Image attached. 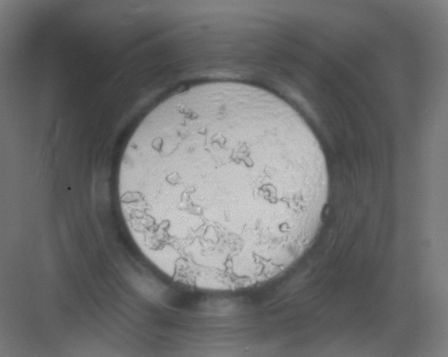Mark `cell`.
<instances>
[{"label": "cell", "instance_id": "obj_1", "mask_svg": "<svg viewBox=\"0 0 448 357\" xmlns=\"http://www.w3.org/2000/svg\"><path fill=\"white\" fill-rule=\"evenodd\" d=\"M118 186L150 259L191 286L233 290L273 279L308 249L329 176L317 137L286 101L254 85L213 81L146 115Z\"/></svg>", "mask_w": 448, "mask_h": 357}]
</instances>
